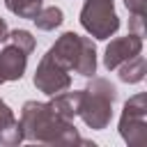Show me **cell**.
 Returning <instances> with one entry per match:
<instances>
[{
  "label": "cell",
  "instance_id": "6da1fadb",
  "mask_svg": "<svg viewBox=\"0 0 147 147\" xmlns=\"http://www.w3.org/2000/svg\"><path fill=\"white\" fill-rule=\"evenodd\" d=\"M21 126H23V136L25 140L32 142H44V145H60V147H69V145H90L87 140H83L78 136V129L74 126L71 119L60 117L48 101H25L21 108Z\"/></svg>",
  "mask_w": 147,
  "mask_h": 147
},
{
  "label": "cell",
  "instance_id": "7a4b0ae2",
  "mask_svg": "<svg viewBox=\"0 0 147 147\" xmlns=\"http://www.w3.org/2000/svg\"><path fill=\"white\" fill-rule=\"evenodd\" d=\"M46 53L67 71H76L78 76H85V78H92L96 74V48L90 37L64 32Z\"/></svg>",
  "mask_w": 147,
  "mask_h": 147
},
{
  "label": "cell",
  "instance_id": "3957f363",
  "mask_svg": "<svg viewBox=\"0 0 147 147\" xmlns=\"http://www.w3.org/2000/svg\"><path fill=\"white\" fill-rule=\"evenodd\" d=\"M115 101H117V87L106 78H92L80 90L78 117L92 131H103L113 119V103Z\"/></svg>",
  "mask_w": 147,
  "mask_h": 147
},
{
  "label": "cell",
  "instance_id": "277c9868",
  "mask_svg": "<svg viewBox=\"0 0 147 147\" xmlns=\"http://www.w3.org/2000/svg\"><path fill=\"white\" fill-rule=\"evenodd\" d=\"M80 25L94 39H110L119 30V16L113 0H83Z\"/></svg>",
  "mask_w": 147,
  "mask_h": 147
},
{
  "label": "cell",
  "instance_id": "5b68a950",
  "mask_svg": "<svg viewBox=\"0 0 147 147\" xmlns=\"http://www.w3.org/2000/svg\"><path fill=\"white\" fill-rule=\"evenodd\" d=\"M119 136L126 145H147V94H133L124 103L119 117Z\"/></svg>",
  "mask_w": 147,
  "mask_h": 147
},
{
  "label": "cell",
  "instance_id": "8992f818",
  "mask_svg": "<svg viewBox=\"0 0 147 147\" xmlns=\"http://www.w3.org/2000/svg\"><path fill=\"white\" fill-rule=\"evenodd\" d=\"M32 83H34V87H37L39 92L53 96V94L64 92V90L71 87V76H69V71H67L64 67H60V64L46 53V55L39 60L37 69H34Z\"/></svg>",
  "mask_w": 147,
  "mask_h": 147
},
{
  "label": "cell",
  "instance_id": "52a82bcc",
  "mask_svg": "<svg viewBox=\"0 0 147 147\" xmlns=\"http://www.w3.org/2000/svg\"><path fill=\"white\" fill-rule=\"evenodd\" d=\"M138 53H142V37L129 32L126 37L110 39V44H108L106 51H103V67H106L108 71H115L122 62L136 57Z\"/></svg>",
  "mask_w": 147,
  "mask_h": 147
},
{
  "label": "cell",
  "instance_id": "ba28073f",
  "mask_svg": "<svg viewBox=\"0 0 147 147\" xmlns=\"http://www.w3.org/2000/svg\"><path fill=\"white\" fill-rule=\"evenodd\" d=\"M28 67V53L14 44H7L0 51V85L9 80H21Z\"/></svg>",
  "mask_w": 147,
  "mask_h": 147
},
{
  "label": "cell",
  "instance_id": "9c48e42d",
  "mask_svg": "<svg viewBox=\"0 0 147 147\" xmlns=\"http://www.w3.org/2000/svg\"><path fill=\"white\" fill-rule=\"evenodd\" d=\"M23 140H25V136H23L21 122L14 117V110L0 99V145L14 147Z\"/></svg>",
  "mask_w": 147,
  "mask_h": 147
},
{
  "label": "cell",
  "instance_id": "30bf717a",
  "mask_svg": "<svg viewBox=\"0 0 147 147\" xmlns=\"http://www.w3.org/2000/svg\"><path fill=\"white\" fill-rule=\"evenodd\" d=\"M78 103H80V90H74V92H69V90L57 92V94H53L51 101H48V106H51L60 117L71 119V122H74V117L78 115Z\"/></svg>",
  "mask_w": 147,
  "mask_h": 147
},
{
  "label": "cell",
  "instance_id": "8fae6325",
  "mask_svg": "<svg viewBox=\"0 0 147 147\" xmlns=\"http://www.w3.org/2000/svg\"><path fill=\"white\" fill-rule=\"evenodd\" d=\"M145 57L138 53L136 57H131V60H126V62H122L115 71H117V76H119V80L122 83H129V85H133V83H140L142 78H145Z\"/></svg>",
  "mask_w": 147,
  "mask_h": 147
},
{
  "label": "cell",
  "instance_id": "7c38bea8",
  "mask_svg": "<svg viewBox=\"0 0 147 147\" xmlns=\"http://www.w3.org/2000/svg\"><path fill=\"white\" fill-rule=\"evenodd\" d=\"M32 21H34V25H37L39 30L51 32V30H55V28H60V25H62L64 14H62V9H60V7H41Z\"/></svg>",
  "mask_w": 147,
  "mask_h": 147
},
{
  "label": "cell",
  "instance_id": "4fadbf2b",
  "mask_svg": "<svg viewBox=\"0 0 147 147\" xmlns=\"http://www.w3.org/2000/svg\"><path fill=\"white\" fill-rule=\"evenodd\" d=\"M5 7L16 14L18 18H34L37 11L44 7V0H5Z\"/></svg>",
  "mask_w": 147,
  "mask_h": 147
},
{
  "label": "cell",
  "instance_id": "5bb4252c",
  "mask_svg": "<svg viewBox=\"0 0 147 147\" xmlns=\"http://www.w3.org/2000/svg\"><path fill=\"white\" fill-rule=\"evenodd\" d=\"M7 41L9 44H14V46H18L21 51H25L28 55L34 51V46H37V41H34V37L28 32V30H9L7 32Z\"/></svg>",
  "mask_w": 147,
  "mask_h": 147
},
{
  "label": "cell",
  "instance_id": "9a60e30c",
  "mask_svg": "<svg viewBox=\"0 0 147 147\" xmlns=\"http://www.w3.org/2000/svg\"><path fill=\"white\" fill-rule=\"evenodd\" d=\"M131 16H145L147 18V0H124Z\"/></svg>",
  "mask_w": 147,
  "mask_h": 147
},
{
  "label": "cell",
  "instance_id": "2e32d148",
  "mask_svg": "<svg viewBox=\"0 0 147 147\" xmlns=\"http://www.w3.org/2000/svg\"><path fill=\"white\" fill-rule=\"evenodd\" d=\"M129 32L145 37V16H131L129 18Z\"/></svg>",
  "mask_w": 147,
  "mask_h": 147
},
{
  "label": "cell",
  "instance_id": "e0dca14e",
  "mask_svg": "<svg viewBox=\"0 0 147 147\" xmlns=\"http://www.w3.org/2000/svg\"><path fill=\"white\" fill-rule=\"evenodd\" d=\"M7 32H9V28H7L5 18L0 16V44H5V41H7Z\"/></svg>",
  "mask_w": 147,
  "mask_h": 147
}]
</instances>
